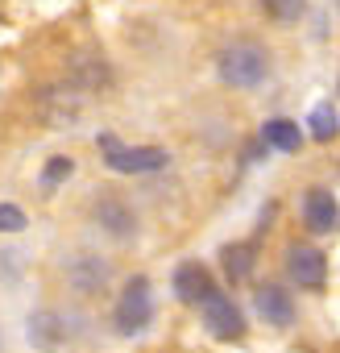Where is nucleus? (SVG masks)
I'll return each instance as SVG.
<instances>
[{"mask_svg": "<svg viewBox=\"0 0 340 353\" xmlns=\"http://www.w3.org/2000/svg\"><path fill=\"white\" fill-rule=\"evenodd\" d=\"M270 75V54L257 42H233L220 50V79L229 88H257Z\"/></svg>", "mask_w": 340, "mask_h": 353, "instance_id": "1", "label": "nucleus"}, {"mask_svg": "<svg viewBox=\"0 0 340 353\" xmlns=\"http://www.w3.org/2000/svg\"><path fill=\"white\" fill-rule=\"evenodd\" d=\"M286 274L299 287L319 291L328 283V258H323V250H315V245H290L286 250Z\"/></svg>", "mask_w": 340, "mask_h": 353, "instance_id": "6", "label": "nucleus"}, {"mask_svg": "<svg viewBox=\"0 0 340 353\" xmlns=\"http://www.w3.org/2000/svg\"><path fill=\"white\" fill-rule=\"evenodd\" d=\"M92 221H96L108 237H116V241H129V237L137 233L133 208H129L125 200H116V196H100V200L92 204Z\"/></svg>", "mask_w": 340, "mask_h": 353, "instance_id": "8", "label": "nucleus"}, {"mask_svg": "<svg viewBox=\"0 0 340 353\" xmlns=\"http://www.w3.org/2000/svg\"><path fill=\"white\" fill-rule=\"evenodd\" d=\"M253 254H257V250H253L249 241H233V245H224V254H220V258H224V274H229L233 283H245V279L253 274V262H257Z\"/></svg>", "mask_w": 340, "mask_h": 353, "instance_id": "14", "label": "nucleus"}, {"mask_svg": "<svg viewBox=\"0 0 340 353\" xmlns=\"http://www.w3.org/2000/svg\"><path fill=\"white\" fill-rule=\"evenodd\" d=\"M307 125H311V137H315V141H332V137H336V104L323 100V104L311 112Z\"/></svg>", "mask_w": 340, "mask_h": 353, "instance_id": "15", "label": "nucleus"}, {"mask_svg": "<svg viewBox=\"0 0 340 353\" xmlns=\"http://www.w3.org/2000/svg\"><path fill=\"white\" fill-rule=\"evenodd\" d=\"M262 137H266V145H274V150H282V154H295V150L303 145V129H299L295 121H286V117L266 121Z\"/></svg>", "mask_w": 340, "mask_h": 353, "instance_id": "13", "label": "nucleus"}, {"mask_svg": "<svg viewBox=\"0 0 340 353\" xmlns=\"http://www.w3.org/2000/svg\"><path fill=\"white\" fill-rule=\"evenodd\" d=\"M170 287H175V295L183 299V303H204V295L208 291H216L212 287V274L200 266V262H183V266H175V279H170Z\"/></svg>", "mask_w": 340, "mask_h": 353, "instance_id": "11", "label": "nucleus"}, {"mask_svg": "<svg viewBox=\"0 0 340 353\" xmlns=\"http://www.w3.org/2000/svg\"><path fill=\"white\" fill-rule=\"evenodd\" d=\"M63 274H67L71 291H79V295H100V291L108 287V279H112V266H108L100 254H75V258L63 266Z\"/></svg>", "mask_w": 340, "mask_h": 353, "instance_id": "5", "label": "nucleus"}, {"mask_svg": "<svg viewBox=\"0 0 340 353\" xmlns=\"http://www.w3.org/2000/svg\"><path fill=\"white\" fill-rule=\"evenodd\" d=\"M266 5V13L274 17V21H282V26H295L303 13H307V0H262Z\"/></svg>", "mask_w": 340, "mask_h": 353, "instance_id": "16", "label": "nucleus"}, {"mask_svg": "<svg viewBox=\"0 0 340 353\" xmlns=\"http://www.w3.org/2000/svg\"><path fill=\"white\" fill-rule=\"evenodd\" d=\"M71 170H75V162H71V158H63V154H59V158H50V166L42 170V188H54V183H63Z\"/></svg>", "mask_w": 340, "mask_h": 353, "instance_id": "17", "label": "nucleus"}, {"mask_svg": "<svg viewBox=\"0 0 340 353\" xmlns=\"http://www.w3.org/2000/svg\"><path fill=\"white\" fill-rule=\"evenodd\" d=\"M25 229V212L17 204H0V233H21Z\"/></svg>", "mask_w": 340, "mask_h": 353, "instance_id": "18", "label": "nucleus"}, {"mask_svg": "<svg viewBox=\"0 0 340 353\" xmlns=\"http://www.w3.org/2000/svg\"><path fill=\"white\" fill-rule=\"evenodd\" d=\"M303 221L311 233H332L336 221H340V208H336V196L328 188H311L303 196Z\"/></svg>", "mask_w": 340, "mask_h": 353, "instance_id": "10", "label": "nucleus"}, {"mask_svg": "<svg viewBox=\"0 0 340 353\" xmlns=\"http://www.w3.org/2000/svg\"><path fill=\"white\" fill-rule=\"evenodd\" d=\"M200 316H204V328L216 341H241L245 336V316L224 291H208L204 303H200Z\"/></svg>", "mask_w": 340, "mask_h": 353, "instance_id": "4", "label": "nucleus"}, {"mask_svg": "<svg viewBox=\"0 0 340 353\" xmlns=\"http://www.w3.org/2000/svg\"><path fill=\"white\" fill-rule=\"evenodd\" d=\"M253 303H257V316H262L266 324H274V328H290V324H295V299H290L286 287L266 283V287H257Z\"/></svg>", "mask_w": 340, "mask_h": 353, "instance_id": "9", "label": "nucleus"}, {"mask_svg": "<svg viewBox=\"0 0 340 353\" xmlns=\"http://www.w3.org/2000/svg\"><path fill=\"white\" fill-rule=\"evenodd\" d=\"M25 336H30V345H34V349L54 353V349H63V345H67L71 328H67V316H63V312L42 307V312H34V316L25 320Z\"/></svg>", "mask_w": 340, "mask_h": 353, "instance_id": "7", "label": "nucleus"}, {"mask_svg": "<svg viewBox=\"0 0 340 353\" xmlns=\"http://www.w3.org/2000/svg\"><path fill=\"white\" fill-rule=\"evenodd\" d=\"M149 320H153L149 279H145V274H137V279H129V287H125V291H120V299H116V332L133 336V332H141Z\"/></svg>", "mask_w": 340, "mask_h": 353, "instance_id": "3", "label": "nucleus"}, {"mask_svg": "<svg viewBox=\"0 0 340 353\" xmlns=\"http://www.w3.org/2000/svg\"><path fill=\"white\" fill-rule=\"evenodd\" d=\"M100 150H104V162L112 166V170H120V174H145V170H162L166 162H170V154L166 150H158V145H120L112 133H104L100 137Z\"/></svg>", "mask_w": 340, "mask_h": 353, "instance_id": "2", "label": "nucleus"}, {"mask_svg": "<svg viewBox=\"0 0 340 353\" xmlns=\"http://www.w3.org/2000/svg\"><path fill=\"white\" fill-rule=\"evenodd\" d=\"M108 79H112V75H108L104 54H75V59H71V88L96 92V88H104Z\"/></svg>", "mask_w": 340, "mask_h": 353, "instance_id": "12", "label": "nucleus"}]
</instances>
